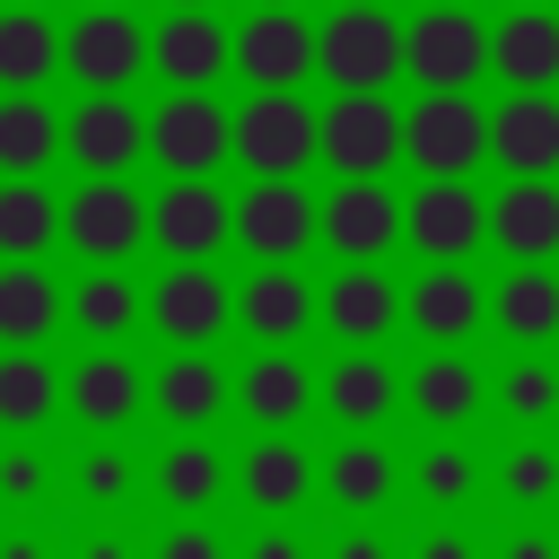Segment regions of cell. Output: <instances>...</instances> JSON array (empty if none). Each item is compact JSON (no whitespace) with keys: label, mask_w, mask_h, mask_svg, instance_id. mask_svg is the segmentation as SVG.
<instances>
[{"label":"cell","mask_w":559,"mask_h":559,"mask_svg":"<svg viewBox=\"0 0 559 559\" xmlns=\"http://www.w3.org/2000/svg\"><path fill=\"white\" fill-rule=\"evenodd\" d=\"M314 70L332 96H384L402 79V17L393 9H332L314 26Z\"/></svg>","instance_id":"6da1fadb"},{"label":"cell","mask_w":559,"mask_h":559,"mask_svg":"<svg viewBox=\"0 0 559 559\" xmlns=\"http://www.w3.org/2000/svg\"><path fill=\"white\" fill-rule=\"evenodd\" d=\"M227 157H245V175H306L314 166L306 87H245V105L227 114Z\"/></svg>","instance_id":"7a4b0ae2"},{"label":"cell","mask_w":559,"mask_h":559,"mask_svg":"<svg viewBox=\"0 0 559 559\" xmlns=\"http://www.w3.org/2000/svg\"><path fill=\"white\" fill-rule=\"evenodd\" d=\"M402 79L419 96H472V79H489V26L472 9H419L402 26Z\"/></svg>","instance_id":"3957f363"},{"label":"cell","mask_w":559,"mask_h":559,"mask_svg":"<svg viewBox=\"0 0 559 559\" xmlns=\"http://www.w3.org/2000/svg\"><path fill=\"white\" fill-rule=\"evenodd\" d=\"M61 245H70L87 271H122V262L148 245V201H140L122 175H79V192L61 201Z\"/></svg>","instance_id":"277c9868"},{"label":"cell","mask_w":559,"mask_h":559,"mask_svg":"<svg viewBox=\"0 0 559 559\" xmlns=\"http://www.w3.org/2000/svg\"><path fill=\"white\" fill-rule=\"evenodd\" d=\"M402 157L419 166V183H472V166L489 157V105L480 96H419L402 114Z\"/></svg>","instance_id":"5b68a950"},{"label":"cell","mask_w":559,"mask_h":559,"mask_svg":"<svg viewBox=\"0 0 559 559\" xmlns=\"http://www.w3.org/2000/svg\"><path fill=\"white\" fill-rule=\"evenodd\" d=\"M148 70V26L131 9H79L61 26V79H79V96H122Z\"/></svg>","instance_id":"8992f818"},{"label":"cell","mask_w":559,"mask_h":559,"mask_svg":"<svg viewBox=\"0 0 559 559\" xmlns=\"http://www.w3.org/2000/svg\"><path fill=\"white\" fill-rule=\"evenodd\" d=\"M227 245H245L253 262H297L314 245V192L297 175H253L227 201Z\"/></svg>","instance_id":"52a82bcc"},{"label":"cell","mask_w":559,"mask_h":559,"mask_svg":"<svg viewBox=\"0 0 559 559\" xmlns=\"http://www.w3.org/2000/svg\"><path fill=\"white\" fill-rule=\"evenodd\" d=\"M314 157H323L341 183L384 175V166L402 157V105H393V96H332V105L314 114Z\"/></svg>","instance_id":"ba28073f"},{"label":"cell","mask_w":559,"mask_h":559,"mask_svg":"<svg viewBox=\"0 0 559 559\" xmlns=\"http://www.w3.org/2000/svg\"><path fill=\"white\" fill-rule=\"evenodd\" d=\"M166 349H210L236 323V280H218V262H166V280L148 288V314Z\"/></svg>","instance_id":"9c48e42d"},{"label":"cell","mask_w":559,"mask_h":559,"mask_svg":"<svg viewBox=\"0 0 559 559\" xmlns=\"http://www.w3.org/2000/svg\"><path fill=\"white\" fill-rule=\"evenodd\" d=\"M314 236L341 253V262H384L402 245V192L384 175H358V183H332L314 201Z\"/></svg>","instance_id":"30bf717a"},{"label":"cell","mask_w":559,"mask_h":559,"mask_svg":"<svg viewBox=\"0 0 559 559\" xmlns=\"http://www.w3.org/2000/svg\"><path fill=\"white\" fill-rule=\"evenodd\" d=\"M227 70L245 87H306L314 79V26L297 9H245V26H227Z\"/></svg>","instance_id":"8fae6325"},{"label":"cell","mask_w":559,"mask_h":559,"mask_svg":"<svg viewBox=\"0 0 559 559\" xmlns=\"http://www.w3.org/2000/svg\"><path fill=\"white\" fill-rule=\"evenodd\" d=\"M148 157L166 175H218L227 166V105L210 87H166V105L148 114Z\"/></svg>","instance_id":"7c38bea8"},{"label":"cell","mask_w":559,"mask_h":559,"mask_svg":"<svg viewBox=\"0 0 559 559\" xmlns=\"http://www.w3.org/2000/svg\"><path fill=\"white\" fill-rule=\"evenodd\" d=\"M61 157L79 175H131L148 157V114L131 96H79L61 114Z\"/></svg>","instance_id":"4fadbf2b"},{"label":"cell","mask_w":559,"mask_h":559,"mask_svg":"<svg viewBox=\"0 0 559 559\" xmlns=\"http://www.w3.org/2000/svg\"><path fill=\"white\" fill-rule=\"evenodd\" d=\"M402 245L419 262H472L489 245V201L472 183H419L402 201Z\"/></svg>","instance_id":"5bb4252c"},{"label":"cell","mask_w":559,"mask_h":559,"mask_svg":"<svg viewBox=\"0 0 559 559\" xmlns=\"http://www.w3.org/2000/svg\"><path fill=\"white\" fill-rule=\"evenodd\" d=\"M148 245L166 262H210L227 245V192L210 175H166V192L148 201Z\"/></svg>","instance_id":"9a60e30c"},{"label":"cell","mask_w":559,"mask_h":559,"mask_svg":"<svg viewBox=\"0 0 559 559\" xmlns=\"http://www.w3.org/2000/svg\"><path fill=\"white\" fill-rule=\"evenodd\" d=\"M402 323H411L428 349H463V341L489 323V288H480L463 262H428V271L402 288Z\"/></svg>","instance_id":"2e32d148"},{"label":"cell","mask_w":559,"mask_h":559,"mask_svg":"<svg viewBox=\"0 0 559 559\" xmlns=\"http://www.w3.org/2000/svg\"><path fill=\"white\" fill-rule=\"evenodd\" d=\"M61 411H70L79 428L114 437V428H131V419L148 411V376H140L122 349H87V358L61 376Z\"/></svg>","instance_id":"e0dca14e"},{"label":"cell","mask_w":559,"mask_h":559,"mask_svg":"<svg viewBox=\"0 0 559 559\" xmlns=\"http://www.w3.org/2000/svg\"><path fill=\"white\" fill-rule=\"evenodd\" d=\"M227 480H236V498H245L253 515L288 524V515L314 498V454H306L288 428H271V437H253V445H245V463H236Z\"/></svg>","instance_id":"ac0fdd59"},{"label":"cell","mask_w":559,"mask_h":559,"mask_svg":"<svg viewBox=\"0 0 559 559\" xmlns=\"http://www.w3.org/2000/svg\"><path fill=\"white\" fill-rule=\"evenodd\" d=\"M148 70L166 87H218L227 79V26H218V9H166L148 26Z\"/></svg>","instance_id":"d6986e66"},{"label":"cell","mask_w":559,"mask_h":559,"mask_svg":"<svg viewBox=\"0 0 559 559\" xmlns=\"http://www.w3.org/2000/svg\"><path fill=\"white\" fill-rule=\"evenodd\" d=\"M236 323L262 341V349H297L314 332V280L297 262H262L245 288H236Z\"/></svg>","instance_id":"ffe728a7"},{"label":"cell","mask_w":559,"mask_h":559,"mask_svg":"<svg viewBox=\"0 0 559 559\" xmlns=\"http://www.w3.org/2000/svg\"><path fill=\"white\" fill-rule=\"evenodd\" d=\"M314 314L332 323V341H349V349H376V341L402 323V288H393L376 262H341V271L323 280Z\"/></svg>","instance_id":"44dd1931"},{"label":"cell","mask_w":559,"mask_h":559,"mask_svg":"<svg viewBox=\"0 0 559 559\" xmlns=\"http://www.w3.org/2000/svg\"><path fill=\"white\" fill-rule=\"evenodd\" d=\"M227 402L271 437V428H297L306 411H314V367L297 358V349H253L245 358V376H227Z\"/></svg>","instance_id":"7402d4cb"},{"label":"cell","mask_w":559,"mask_h":559,"mask_svg":"<svg viewBox=\"0 0 559 559\" xmlns=\"http://www.w3.org/2000/svg\"><path fill=\"white\" fill-rule=\"evenodd\" d=\"M489 70L507 96H559V9H507L489 26Z\"/></svg>","instance_id":"603a6c76"},{"label":"cell","mask_w":559,"mask_h":559,"mask_svg":"<svg viewBox=\"0 0 559 559\" xmlns=\"http://www.w3.org/2000/svg\"><path fill=\"white\" fill-rule=\"evenodd\" d=\"M489 245L507 262H550L559 253V183L550 175H507V192L489 201Z\"/></svg>","instance_id":"cb8c5ba5"},{"label":"cell","mask_w":559,"mask_h":559,"mask_svg":"<svg viewBox=\"0 0 559 559\" xmlns=\"http://www.w3.org/2000/svg\"><path fill=\"white\" fill-rule=\"evenodd\" d=\"M148 411H157L166 428L201 437V428L227 411V367H218L210 349H166V367L148 376Z\"/></svg>","instance_id":"d4e9b609"},{"label":"cell","mask_w":559,"mask_h":559,"mask_svg":"<svg viewBox=\"0 0 559 559\" xmlns=\"http://www.w3.org/2000/svg\"><path fill=\"white\" fill-rule=\"evenodd\" d=\"M489 323L515 349H550L559 341V271L550 262H507V280L489 288Z\"/></svg>","instance_id":"484cf974"},{"label":"cell","mask_w":559,"mask_h":559,"mask_svg":"<svg viewBox=\"0 0 559 559\" xmlns=\"http://www.w3.org/2000/svg\"><path fill=\"white\" fill-rule=\"evenodd\" d=\"M489 157L507 175H559V96H507V105H489Z\"/></svg>","instance_id":"4316f807"},{"label":"cell","mask_w":559,"mask_h":559,"mask_svg":"<svg viewBox=\"0 0 559 559\" xmlns=\"http://www.w3.org/2000/svg\"><path fill=\"white\" fill-rule=\"evenodd\" d=\"M402 402H411V419H428V428H463V419H480L489 384H480V367H472L463 349H428V358L411 367Z\"/></svg>","instance_id":"83f0119b"},{"label":"cell","mask_w":559,"mask_h":559,"mask_svg":"<svg viewBox=\"0 0 559 559\" xmlns=\"http://www.w3.org/2000/svg\"><path fill=\"white\" fill-rule=\"evenodd\" d=\"M314 393H323V411H332L349 437H367V428L402 402V376H393L376 349H349V358H332V367H323V384H314Z\"/></svg>","instance_id":"f1b7e54d"},{"label":"cell","mask_w":559,"mask_h":559,"mask_svg":"<svg viewBox=\"0 0 559 559\" xmlns=\"http://www.w3.org/2000/svg\"><path fill=\"white\" fill-rule=\"evenodd\" d=\"M61 79V26L44 9H0V96H44Z\"/></svg>","instance_id":"f546056e"},{"label":"cell","mask_w":559,"mask_h":559,"mask_svg":"<svg viewBox=\"0 0 559 559\" xmlns=\"http://www.w3.org/2000/svg\"><path fill=\"white\" fill-rule=\"evenodd\" d=\"M61 332V288L44 262H0V349H44Z\"/></svg>","instance_id":"4dcf8cb0"},{"label":"cell","mask_w":559,"mask_h":559,"mask_svg":"<svg viewBox=\"0 0 559 559\" xmlns=\"http://www.w3.org/2000/svg\"><path fill=\"white\" fill-rule=\"evenodd\" d=\"M44 245H61V201L44 175H0V262H44Z\"/></svg>","instance_id":"1f68e13d"},{"label":"cell","mask_w":559,"mask_h":559,"mask_svg":"<svg viewBox=\"0 0 559 559\" xmlns=\"http://www.w3.org/2000/svg\"><path fill=\"white\" fill-rule=\"evenodd\" d=\"M140 314H148V297H140L122 271H87V280L61 297V323H79L96 349H122V332H131Z\"/></svg>","instance_id":"d6a6232c"},{"label":"cell","mask_w":559,"mask_h":559,"mask_svg":"<svg viewBox=\"0 0 559 559\" xmlns=\"http://www.w3.org/2000/svg\"><path fill=\"white\" fill-rule=\"evenodd\" d=\"M52 411H61V376L44 367V349H0V428L35 437Z\"/></svg>","instance_id":"836d02e7"},{"label":"cell","mask_w":559,"mask_h":559,"mask_svg":"<svg viewBox=\"0 0 559 559\" xmlns=\"http://www.w3.org/2000/svg\"><path fill=\"white\" fill-rule=\"evenodd\" d=\"M314 480H323L349 515H376V507L393 498V454H384L376 437H349V445H332V454H323V472H314Z\"/></svg>","instance_id":"e575fe53"},{"label":"cell","mask_w":559,"mask_h":559,"mask_svg":"<svg viewBox=\"0 0 559 559\" xmlns=\"http://www.w3.org/2000/svg\"><path fill=\"white\" fill-rule=\"evenodd\" d=\"M61 157V114L44 96H0V175H44Z\"/></svg>","instance_id":"d590c367"},{"label":"cell","mask_w":559,"mask_h":559,"mask_svg":"<svg viewBox=\"0 0 559 559\" xmlns=\"http://www.w3.org/2000/svg\"><path fill=\"white\" fill-rule=\"evenodd\" d=\"M218 489H227V463H218L201 437H175V445L157 454V498H166L175 515H201Z\"/></svg>","instance_id":"8d00e7d4"},{"label":"cell","mask_w":559,"mask_h":559,"mask_svg":"<svg viewBox=\"0 0 559 559\" xmlns=\"http://www.w3.org/2000/svg\"><path fill=\"white\" fill-rule=\"evenodd\" d=\"M498 411L524 419V428H550V419H559V367H550L542 349H515V367L498 376Z\"/></svg>","instance_id":"74e56055"},{"label":"cell","mask_w":559,"mask_h":559,"mask_svg":"<svg viewBox=\"0 0 559 559\" xmlns=\"http://www.w3.org/2000/svg\"><path fill=\"white\" fill-rule=\"evenodd\" d=\"M411 489H419L428 507H463V498H480V463H472L463 445H428V454L411 463Z\"/></svg>","instance_id":"f35d334b"},{"label":"cell","mask_w":559,"mask_h":559,"mask_svg":"<svg viewBox=\"0 0 559 559\" xmlns=\"http://www.w3.org/2000/svg\"><path fill=\"white\" fill-rule=\"evenodd\" d=\"M498 489H507L524 515H533V507H550V498H559V454H550L542 437H533V445H515V454L498 463Z\"/></svg>","instance_id":"ab89813d"},{"label":"cell","mask_w":559,"mask_h":559,"mask_svg":"<svg viewBox=\"0 0 559 559\" xmlns=\"http://www.w3.org/2000/svg\"><path fill=\"white\" fill-rule=\"evenodd\" d=\"M131 489H140V463H131L122 445H96V454L79 463V498H87V507H122Z\"/></svg>","instance_id":"60d3db41"},{"label":"cell","mask_w":559,"mask_h":559,"mask_svg":"<svg viewBox=\"0 0 559 559\" xmlns=\"http://www.w3.org/2000/svg\"><path fill=\"white\" fill-rule=\"evenodd\" d=\"M0 498H9V507H35V498H44V454L9 445V454H0Z\"/></svg>","instance_id":"b9f144b4"},{"label":"cell","mask_w":559,"mask_h":559,"mask_svg":"<svg viewBox=\"0 0 559 559\" xmlns=\"http://www.w3.org/2000/svg\"><path fill=\"white\" fill-rule=\"evenodd\" d=\"M157 559H227V542H218V533H210L201 515H183V524H175V533L157 542Z\"/></svg>","instance_id":"7bdbcfd3"},{"label":"cell","mask_w":559,"mask_h":559,"mask_svg":"<svg viewBox=\"0 0 559 559\" xmlns=\"http://www.w3.org/2000/svg\"><path fill=\"white\" fill-rule=\"evenodd\" d=\"M245 559H306V542H297L288 524H262V533L245 542Z\"/></svg>","instance_id":"ee69618b"},{"label":"cell","mask_w":559,"mask_h":559,"mask_svg":"<svg viewBox=\"0 0 559 559\" xmlns=\"http://www.w3.org/2000/svg\"><path fill=\"white\" fill-rule=\"evenodd\" d=\"M332 559H384V533H367V524H358V533H341V542H332Z\"/></svg>","instance_id":"f6af8a7d"},{"label":"cell","mask_w":559,"mask_h":559,"mask_svg":"<svg viewBox=\"0 0 559 559\" xmlns=\"http://www.w3.org/2000/svg\"><path fill=\"white\" fill-rule=\"evenodd\" d=\"M507 559H559V542H550V533H533V524H524V533H515V542H507Z\"/></svg>","instance_id":"bcb514c9"},{"label":"cell","mask_w":559,"mask_h":559,"mask_svg":"<svg viewBox=\"0 0 559 559\" xmlns=\"http://www.w3.org/2000/svg\"><path fill=\"white\" fill-rule=\"evenodd\" d=\"M419 559H472V542H463V533H445V524H437V533H428V542H419Z\"/></svg>","instance_id":"7dc6e473"},{"label":"cell","mask_w":559,"mask_h":559,"mask_svg":"<svg viewBox=\"0 0 559 559\" xmlns=\"http://www.w3.org/2000/svg\"><path fill=\"white\" fill-rule=\"evenodd\" d=\"M87 559H131V542H114V533H96V542H87Z\"/></svg>","instance_id":"c3c4849f"},{"label":"cell","mask_w":559,"mask_h":559,"mask_svg":"<svg viewBox=\"0 0 559 559\" xmlns=\"http://www.w3.org/2000/svg\"><path fill=\"white\" fill-rule=\"evenodd\" d=\"M0 559H35V542H0Z\"/></svg>","instance_id":"681fc988"},{"label":"cell","mask_w":559,"mask_h":559,"mask_svg":"<svg viewBox=\"0 0 559 559\" xmlns=\"http://www.w3.org/2000/svg\"><path fill=\"white\" fill-rule=\"evenodd\" d=\"M79 9H131V0H79Z\"/></svg>","instance_id":"f907efd6"},{"label":"cell","mask_w":559,"mask_h":559,"mask_svg":"<svg viewBox=\"0 0 559 559\" xmlns=\"http://www.w3.org/2000/svg\"><path fill=\"white\" fill-rule=\"evenodd\" d=\"M507 9H550V0H507Z\"/></svg>","instance_id":"816d5d0a"},{"label":"cell","mask_w":559,"mask_h":559,"mask_svg":"<svg viewBox=\"0 0 559 559\" xmlns=\"http://www.w3.org/2000/svg\"><path fill=\"white\" fill-rule=\"evenodd\" d=\"M253 9H297V0H253Z\"/></svg>","instance_id":"f5cc1de1"},{"label":"cell","mask_w":559,"mask_h":559,"mask_svg":"<svg viewBox=\"0 0 559 559\" xmlns=\"http://www.w3.org/2000/svg\"><path fill=\"white\" fill-rule=\"evenodd\" d=\"M341 9H384V0H341Z\"/></svg>","instance_id":"db71d44e"},{"label":"cell","mask_w":559,"mask_h":559,"mask_svg":"<svg viewBox=\"0 0 559 559\" xmlns=\"http://www.w3.org/2000/svg\"><path fill=\"white\" fill-rule=\"evenodd\" d=\"M0 9H44V0H0Z\"/></svg>","instance_id":"11a10c76"},{"label":"cell","mask_w":559,"mask_h":559,"mask_svg":"<svg viewBox=\"0 0 559 559\" xmlns=\"http://www.w3.org/2000/svg\"><path fill=\"white\" fill-rule=\"evenodd\" d=\"M166 9H210V0H166Z\"/></svg>","instance_id":"9f6ffc18"},{"label":"cell","mask_w":559,"mask_h":559,"mask_svg":"<svg viewBox=\"0 0 559 559\" xmlns=\"http://www.w3.org/2000/svg\"><path fill=\"white\" fill-rule=\"evenodd\" d=\"M428 9H463V0H428Z\"/></svg>","instance_id":"6f0895ef"}]
</instances>
